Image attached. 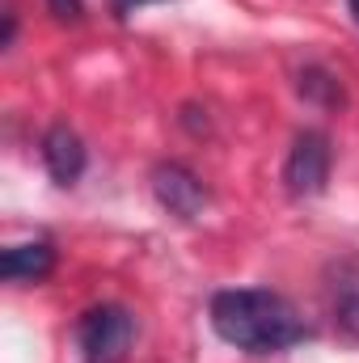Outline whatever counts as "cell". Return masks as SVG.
Here are the masks:
<instances>
[{
    "label": "cell",
    "mask_w": 359,
    "mask_h": 363,
    "mask_svg": "<svg viewBox=\"0 0 359 363\" xmlns=\"http://www.w3.org/2000/svg\"><path fill=\"white\" fill-rule=\"evenodd\" d=\"M211 330L250 355H270L304 342L313 330L296 313V304L270 287H233L211 296Z\"/></svg>",
    "instance_id": "cell-1"
},
{
    "label": "cell",
    "mask_w": 359,
    "mask_h": 363,
    "mask_svg": "<svg viewBox=\"0 0 359 363\" xmlns=\"http://www.w3.org/2000/svg\"><path fill=\"white\" fill-rule=\"evenodd\" d=\"M131 334H136V321L123 304H93L77 321V342L85 363H123Z\"/></svg>",
    "instance_id": "cell-2"
},
{
    "label": "cell",
    "mask_w": 359,
    "mask_h": 363,
    "mask_svg": "<svg viewBox=\"0 0 359 363\" xmlns=\"http://www.w3.org/2000/svg\"><path fill=\"white\" fill-rule=\"evenodd\" d=\"M326 182H330V140L321 131H300L292 152H287V165H283L287 194L313 199L326 190Z\"/></svg>",
    "instance_id": "cell-3"
},
{
    "label": "cell",
    "mask_w": 359,
    "mask_h": 363,
    "mask_svg": "<svg viewBox=\"0 0 359 363\" xmlns=\"http://www.w3.org/2000/svg\"><path fill=\"white\" fill-rule=\"evenodd\" d=\"M153 194H157V203H161L170 216H178V220H194V216L207 207L203 182L194 178L186 165H157V169H153Z\"/></svg>",
    "instance_id": "cell-4"
},
{
    "label": "cell",
    "mask_w": 359,
    "mask_h": 363,
    "mask_svg": "<svg viewBox=\"0 0 359 363\" xmlns=\"http://www.w3.org/2000/svg\"><path fill=\"white\" fill-rule=\"evenodd\" d=\"M43 165L60 186H72L85 174V144H81V135L68 131V127H51L43 135Z\"/></svg>",
    "instance_id": "cell-5"
},
{
    "label": "cell",
    "mask_w": 359,
    "mask_h": 363,
    "mask_svg": "<svg viewBox=\"0 0 359 363\" xmlns=\"http://www.w3.org/2000/svg\"><path fill=\"white\" fill-rule=\"evenodd\" d=\"M55 271V245L51 241H26V245H9L0 254V274L9 283H38Z\"/></svg>",
    "instance_id": "cell-6"
},
{
    "label": "cell",
    "mask_w": 359,
    "mask_h": 363,
    "mask_svg": "<svg viewBox=\"0 0 359 363\" xmlns=\"http://www.w3.org/2000/svg\"><path fill=\"white\" fill-rule=\"evenodd\" d=\"M330 308H334L338 330L359 342V262L338 267L334 283H330Z\"/></svg>",
    "instance_id": "cell-7"
},
{
    "label": "cell",
    "mask_w": 359,
    "mask_h": 363,
    "mask_svg": "<svg viewBox=\"0 0 359 363\" xmlns=\"http://www.w3.org/2000/svg\"><path fill=\"white\" fill-rule=\"evenodd\" d=\"M300 97H313V101H326V106H338L343 101V89L330 72L321 68H304L300 72Z\"/></svg>",
    "instance_id": "cell-8"
},
{
    "label": "cell",
    "mask_w": 359,
    "mask_h": 363,
    "mask_svg": "<svg viewBox=\"0 0 359 363\" xmlns=\"http://www.w3.org/2000/svg\"><path fill=\"white\" fill-rule=\"evenodd\" d=\"M47 9L60 17V21H77L85 13V0H47Z\"/></svg>",
    "instance_id": "cell-9"
},
{
    "label": "cell",
    "mask_w": 359,
    "mask_h": 363,
    "mask_svg": "<svg viewBox=\"0 0 359 363\" xmlns=\"http://www.w3.org/2000/svg\"><path fill=\"white\" fill-rule=\"evenodd\" d=\"M140 4H148V0H114L118 13H131V9H140Z\"/></svg>",
    "instance_id": "cell-10"
},
{
    "label": "cell",
    "mask_w": 359,
    "mask_h": 363,
    "mask_svg": "<svg viewBox=\"0 0 359 363\" xmlns=\"http://www.w3.org/2000/svg\"><path fill=\"white\" fill-rule=\"evenodd\" d=\"M347 9H351V17H355V26H359V0H347Z\"/></svg>",
    "instance_id": "cell-11"
}]
</instances>
